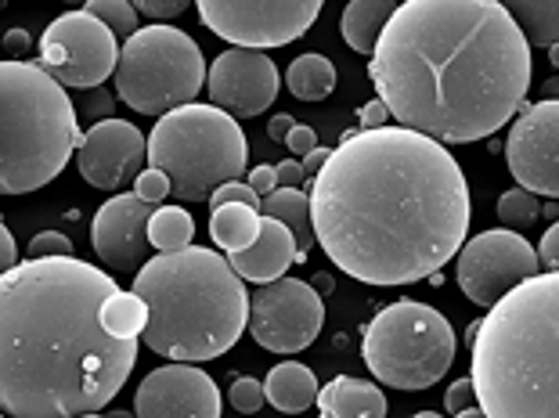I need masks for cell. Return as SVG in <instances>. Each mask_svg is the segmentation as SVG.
<instances>
[{"label":"cell","mask_w":559,"mask_h":418,"mask_svg":"<svg viewBox=\"0 0 559 418\" xmlns=\"http://www.w3.org/2000/svg\"><path fill=\"white\" fill-rule=\"evenodd\" d=\"M469 206L459 159L412 127L347 130L311 181L318 246L365 285H412L455 260Z\"/></svg>","instance_id":"obj_1"},{"label":"cell","mask_w":559,"mask_h":418,"mask_svg":"<svg viewBox=\"0 0 559 418\" xmlns=\"http://www.w3.org/2000/svg\"><path fill=\"white\" fill-rule=\"evenodd\" d=\"M531 76V44L498 0H404L368 58L397 123L444 145L498 134Z\"/></svg>","instance_id":"obj_2"},{"label":"cell","mask_w":559,"mask_h":418,"mask_svg":"<svg viewBox=\"0 0 559 418\" xmlns=\"http://www.w3.org/2000/svg\"><path fill=\"white\" fill-rule=\"evenodd\" d=\"M120 289L76 256H40L0 278V408L15 418L98 415L138 365V336L105 329Z\"/></svg>","instance_id":"obj_3"},{"label":"cell","mask_w":559,"mask_h":418,"mask_svg":"<svg viewBox=\"0 0 559 418\" xmlns=\"http://www.w3.org/2000/svg\"><path fill=\"white\" fill-rule=\"evenodd\" d=\"M469 350L484 415L559 418V271L509 289Z\"/></svg>","instance_id":"obj_4"},{"label":"cell","mask_w":559,"mask_h":418,"mask_svg":"<svg viewBox=\"0 0 559 418\" xmlns=\"http://www.w3.org/2000/svg\"><path fill=\"white\" fill-rule=\"evenodd\" d=\"M228 256L202 246L159 253L138 271L134 292L148 303L141 339L170 361H213L249 329V296Z\"/></svg>","instance_id":"obj_5"},{"label":"cell","mask_w":559,"mask_h":418,"mask_svg":"<svg viewBox=\"0 0 559 418\" xmlns=\"http://www.w3.org/2000/svg\"><path fill=\"white\" fill-rule=\"evenodd\" d=\"M76 105L40 62L0 65V191L29 195L51 184L80 148Z\"/></svg>","instance_id":"obj_6"},{"label":"cell","mask_w":559,"mask_h":418,"mask_svg":"<svg viewBox=\"0 0 559 418\" xmlns=\"http://www.w3.org/2000/svg\"><path fill=\"white\" fill-rule=\"evenodd\" d=\"M148 163L170 177L181 202H206L249 163V141L239 119L217 105H181L156 119L148 134Z\"/></svg>","instance_id":"obj_7"},{"label":"cell","mask_w":559,"mask_h":418,"mask_svg":"<svg viewBox=\"0 0 559 418\" xmlns=\"http://www.w3.org/2000/svg\"><path fill=\"white\" fill-rule=\"evenodd\" d=\"M455 329L430 303L397 300L365 325L361 357L379 382L415 393L430 390L455 365Z\"/></svg>","instance_id":"obj_8"},{"label":"cell","mask_w":559,"mask_h":418,"mask_svg":"<svg viewBox=\"0 0 559 418\" xmlns=\"http://www.w3.org/2000/svg\"><path fill=\"white\" fill-rule=\"evenodd\" d=\"M210 69L202 62L199 44L185 29L152 22L138 29L120 47V65L112 83L116 98L127 101L141 116H166L181 105H192L206 87Z\"/></svg>","instance_id":"obj_9"},{"label":"cell","mask_w":559,"mask_h":418,"mask_svg":"<svg viewBox=\"0 0 559 418\" xmlns=\"http://www.w3.org/2000/svg\"><path fill=\"white\" fill-rule=\"evenodd\" d=\"M213 37L235 47H285L314 26L325 0H195Z\"/></svg>","instance_id":"obj_10"},{"label":"cell","mask_w":559,"mask_h":418,"mask_svg":"<svg viewBox=\"0 0 559 418\" xmlns=\"http://www.w3.org/2000/svg\"><path fill=\"white\" fill-rule=\"evenodd\" d=\"M40 65L58 83L76 91L102 87L120 65V44L109 22L91 11H66L40 37Z\"/></svg>","instance_id":"obj_11"},{"label":"cell","mask_w":559,"mask_h":418,"mask_svg":"<svg viewBox=\"0 0 559 418\" xmlns=\"http://www.w3.org/2000/svg\"><path fill=\"white\" fill-rule=\"evenodd\" d=\"M325 321V303L314 285L300 278H275L249 300V336L271 354L307 350Z\"/></svg>","instance_id":"obj_12"},{"label":"cell","mask_w":559,"mask_h":418,"mask_svg":"<svg viewBox=\"0 0 559 418\" xmlns=\"http://www.w3.org/2000/svg\"><path fill=\"white\" fill-rule=\"evenodd\" d=\"M542 256L538 249L516 231H480L473 235L466 246L459 249V289L469 296L473 303L491 310L509 289H516L520 282H527L531 274H538Z\"/></svg>","instance_id":"obj_13"},{"label":"cell","mask_w":559,"mask_h":418,"mask_svg":"<svg viewBox=\"0 0 559 418\" xmlns=\"http://www.w3.org/2000/svg\"><path fill=\"white\" fill-rule=\"evenodd\" d=\"M506 159L520 188L559 199V101L520 105V119L506 141Z\"/></svg>","instance_id":"obj_14"},{"label":"cell","mask_w":559,"mask_h":418,"mask_svg":"<svg viewBox=\"0 0 559 418\" xmlns=\"http://www.w3.org/2000/svg\"><path fill=\"white\" fill-rule=\"evenodd\" d=\"M278 69L275 58L257 51V47H231L213 58L206 91L217 109L231 116H260L278 98Z\"/></svg>","instance_id":"obj_15"},{"label":"cell","mask_w":559,"mask_h":418,"mask_svg":"<svg viewBox=\"0 0 559 418\" xmlns=\"http://www.w3.org/2000/svg\"><path fill=\"white\" fill-rule=\"evenodd\" d=\"M156 206L145 202L138 191L112 195L91 220V246L109 271H141L152 260L148 220Z\"/></svg>","instance_id":"obj_16"},{"label":"cell","mask_w":559,"mask_h":418,"mask_svg":"<svg viewBox=\"0 0 559 418\" xmlns=\"http://www.w3.org/2000/svg\"><path fill=\"white\" fill-rule=\"evenodd\" d=\"M148 138L127 119H102L91 130H83L76 148V170L91 188L116 191L130 177L145 170Z\"/></svg>","instance_id":"obj_17"},{"label":"cell","mask_w":559,"mask_h":418,"mask_svg":"<svg viewBox=\"0 0 559 418\" xmlns=\"http://www.w3.org/2000/svg\"><path fill=\"white\" fill-rule=\"evenodd\" d=\"M141 418H221V390L192 361H174L141 379L134 393Z\"/></svg>","instance_id":"obj_18"},{"label":"cell","mask_w":559,"mask_h":418,"mask_svg":"<svg viewBox=\"0 0 559 418\" xmlns=\"http://www.w3.org/2000/svg\"><path fill=\"white\" fill-rule=\"evenodd\" d=\"M296 256H300L296 235L285 228L278 217H267V213H264V220H260L257 242L239 249V253H228L235 271H239L246 282H257V285L285 278V271L296 264Z\"/></svg>","instance_id":"obj_19"},{"label":"cell","mask_w":559,"mask_h":418,"mask_svg":"<svg viewBox=\"0 0 559 418\" xmlns=\"http://www.w3.org/2000/svg\"><path fill=\"white\" fill-rule=\"evenodd\" d=\"M318 411L325 418H386L390 404L383 390L365 379L336 375L329 386L318 390Z\"/></svg>","instance_id":"obj_20"},{"label":"cell","mask_w":559,"mask_h":418,"mask_svg":"<svg viewBox=\"0 0 559 418\" xmlns=\"http://www.w3.org/2000/svg\"><path fill=\"white\" fill-rule=\"evenodd\" d=\"M271 408H278L285 415H300L311 404H318V379L311 368H304L300 361H282L278 368H271L264 379Z\"/></svg>","instance_id":"obj_21"},{"label":"cell","mask_w":559,"mask_h":418,"mask_svg":"<svg viewBox=\"0 0 559 418\" xmlns=\"http://www.w3.org/2000/svg\"><path fill=\"white\" fill-rule=\"evenodd\" d=\"M394 11H397V0H350L340 19L343 40H347V47H354L358 55L372 58L376 44L383 37V29Z\"/></svg>","instance_id":"obj_22"},{"label":"cell","mask_w":559,"mask_h":418,"mask_svg":"<svg viewBox=\"0 0 559 418\" xmlns=\"http://www.w3.org/2000/svg\"><path fill=\"white\" fill-rule=\"evenodd\" d=\"M260 213H267V217H278L285 228L296 235V246H300V256H296V264H304L307 249L318 246L314 217H311V195H304V188H275L271 195H264V202H260Z\"/></svg>","instance_id":"obj_23"},{"label":"cell","mask_w":559,"mask_h":418,"mask_svg":"<svg viewBox=\"0 0 559 418\" xmlns=\"http://www.w3.org/2000/svg\"><path fill=\"white\" fill-rule=\"evenodd\" d=\"M260 220L264 213L246 202H228V206H213L210 213V238L224 253H239V249L253 246L260 235Z\"/></svg>","instance_id":"obj_24"},{"label":"cell","mask_w":559,"mask_h":418,"mask_svg":"<svg viewBox=\"0 0 559 418\" xmlns=\"http://www.w3.org/2000/svg\"><path fill=\"white\" fill-rule=\"evenodd\" d=\"M531 47L559 44V0H502Z\"/></svg>","instance_id":"obj_25"},{"label":"cell","mask_w":559,"mask_h":418,"mask_svg":"<svg viewBox=\"0 0 559 418\" xmlns=\"http://www.w3.org/2000/svg\"><path fill=\"white\" fill-rule=\"evenodd\" d=\"M285 87L300 101H321L336 91V65L325 55H300L285 73Z\"/></svg>","instance_id":"obj_26"},{"label":"cell","mask_w":559,"mask_h":418,"mask_svg":"<svg viewBox=\"0 0 559 418\" xmlns=\"http://www.w3.org/2000/svg\"><path fill=\"white\" fill-rule=\"evenodd\" d=\"M102 321H105V329H109L112 336L134 339L148 325V303L141 300L134 289H130V292L116 289L109 300H105V307H102Z\"/></svg>","instance_id":"obj_27"},{"label":"cell","mask_w":559,"mask_h":418,"mask_svg":"<svg viewBox=\"0 0 559 418\" xmlns=\"http://www.w3.org/2000/svg\"><path fill=\"white\" fill-rule=\"evenodd\" d=\"M192 235H195V220L185 206H163V210L152 213L148 238L159 253H174V249L192 246Z\"/></svg>","instance_id":"obj_28"},{"label":"cell","mask_w":559,"mask_h":418,"mask_svg":"<svg viewBox=\"0 0 559 418\" xmlns=\"http://www.w3.org/2000/svg\"><path fill=\"white\" fill-rule=\"evenodd\" d=\"M83 11H91V15H98L102 22H109V29L123 40H130L141 29L138 26V8L130 4V0H87Z\"/></svg>","instance_id":"obj_29"},{"label":"cell","mask_w":559,"mask_h":418,"mask_svg":"<svg viewBox=\"0 0 559 418\" xmlns=\"http://www.w3.org/2000/svg\"><path fill=\"white\" fill-rule=\"evenodd\" d=\"M498 220L506 228H531L538 220V199H534V191L527 188L502 191V199H498Z\"/></svg>","instance_id":"obj_30"},{"label":"cell","mask_w":559,"mask_h":418,"mask_svg":"<svg viewBox=\"0 0 559 418\" xmlns=\"http://www.w3.org/2000/svg\"><path fill=\"white\" fill-rule=\"evenodd\" d=\"M264 401H267V390H264V382H257V379H235L231 382V390H228V404L239 415H253L264 408Z\"/></svg>","instance_id":"obj_31"},{"label":"cell","mask_w":559,"mask_h":418,"mask_svg":"<svg viewBox=\"0 0 559 418\" xmlns=\"http://www.w3.org/2000/svg\"><path fill=\"white\" fill-rule=\"evenodd\" d=\"M134 191L145 202H152V206H156V202H163L166 195H174V184H170V177L159 170V166H148V170H141L134 177Z\"/></svg>","instance_id":"obj_32"},{"label":"cell","mask_w":559,"mask_h":418,"mask_svg":"<svg viewBox=\"0 0 559 418\" xmlns=\"http://www.w3.org/2000/svg\"><path fill=\"white\" fill-rule=\"evenodd\" d=\"M112 109H116V98L105 87H91V91H80L76 98V112L94 119V123H102V119H112Z\"/></svg>","instance_id":"obj_33"},{"label":"cell","mask_w":559,"mask_h":418,"mask_svg":"<svg viewBox=\"0 0 559 418\" xmlns=\"http://www.w3.org/2000/svg\"><path fill=\"white\" fill-rule=\"evenodd\" d=\"M29 256L33 260H40V256H73V238L62 235V231H40L29 242Z\"/></svg>","instance_id":"obj_34"},{"label":"cell","mask_w":559,"mask_h":418,"mask_svg":"<svg viewBox=\"0 0 559 418\" xmlns=\"http://www.w3.org/2000/svg\"><path fill=\"white\" fill-rule=\"evenodd\" d=\"M473 404H477V382L469 379H459V382H451L448 386V397H444V408L451 415H466Z\"/></svg>","instance_id":"obj_35"},{"label":"cell","mask_w":559,"mask_h":418,"mask_svg":"<svg viewBox=\"0 0 559 418\" xmlns=\"http://www.w3.org/2000/svg\"><path fill=\"white\" fill-rule=\"evenodd\" d=\"M210 199H213V206H228V202H246V206H257V210H260V202H264V199L257 195V188H253V184H242V181L221 184Z\"/></svg>","instance_id":"obj_36"},{"label":"cell","mask_w":559,"mask_h":418,"mask_svg":"<svg viewBox=\"0 0 559 418\" xmlns=\"http://www.w3.org/2000/svg\"><path fill=\"white\" fill-rule=\"evenodd\" d=\"M141 15H148L152 22H166V19H177L181 11L192 4V0H130Z\"/></svg>","instance_id":"obj_37"},{"label":"cell","mask_w":559,"mask_h":418,"mask_svg":"<svg viewBox=\"0 0 559 418\" xmlns=\"http://www.w3.org/2000/svg\"><path fill=\"white\" fill-rule=\"evenodd\" d=\"M285 148L293 152V159H304V155H311L314 148H318V134L311 127H300L296 123L293 130H289V138H285Z\"/></svg>","instance_id":"obj_38"},{"label":"cell","mask_w":559,"mask_h":418,"mask_svg":"<svg viewBox=\"0 0 559 418\" xmlns=\"http://www.w3.org/2000/svg\"><path fill=\"white\" fill-rule=\"evenodd\" d=\"M538 256H542V267H549V271H559V220L552 224L549 231L542 235Z\"/></svg>","instance_id":"obj_39"},{"label":"cell","mask_w":559,"mask_h":418,"mask_svg":"<svg viewBox=\"0 0 559 418\" xmlns=\"http://www.w3.org/2000/svg\"><path fill=\"white\" fill-rule=\"evenodd\" d=\"M394 116L390 112V105L383 98H376V101H368L365 109H361V130H379V127H386V119Z\"/></svg>","instance_id":"obj_40"},{"label":"cell","mask_w":559,"mask_h":418,"mask_svg":"<svg viewBox=\"0 0 559 418\" xmlns=\"http://www.w3.org/2000/svg\"><path fill=\"white\" fill-rule=\"evenodd\" d=\"M278 170V188H304V163L300 159H285L275 166Z\"/></svg>","instance_id":"obj_41"},{"label":"cell","mask_w":559,"mask_h":418,"mask_svg":"<svg viewBox=\"0 0 559 418\" xmlns=\"http://www.w3.org/2000/svg\"><path fill=\"white\" fill-rule=\"evenodd\" d=\"M249 184H253L257 195L264 199V195H271V191L278 188V170H275V166H257V170L249 174Z\"/></svg>","instance_id":"obj_42"},{"label":"cell","mask_w":559,"mask_h":418,"mask_svg":"<svg viewBox=\"0 0 559 418\" xmlns=\"http://www.w3.org/2000/svg\"><path fill=\"white\" fill-rule=\"evenodd\" d=\"M19 264V253H15V238H11L8 224H0V271H11Z\"/></svg>","instance_id":"obj_43"},{"label":"cell","mask_w":559,"mask_h":418,"mask_svg":"<svg viewBox=\"0 0 559 418\" xmlns=\"http://www.w3.org/2000/svg\"><path fill=\"white\" fill-rule=\"evenodd\" d=\"M29 33L26 29H8V37H4V51H8V58H22L29 51Z\"/></svg>","instance_id":"obj_44"},{"label":"cell","mask_w":559,"mask_h":418,"mask_svg":"<svg viewBox=\"0 0 559 418\" xmlns=\"http://www.w3.org/2000/svg\"><path fill=\"white\" fill-rule=\"evenodd\" d=\"M293 127H296V119H293V116H285V112L271 116L267 138H271V141H278V145H285V138H289V130H293Z\"/></svg>","instance_id":"obj_45"},{"label":"cell","mask_w":559,"mask_h":418,"mask_svg":"<svg viewBox=\"0 0 559 418\" xmlns=\"http://www.w3.org/2000/svg\"><path fill=\"white\" fill-rule=\"evenodd\" d=\"M329 155H332L329 148H314L311 155H304V159H300V163H304V174L311 177V181H314V177L321 174V166L329 163Z\"/></svg>","instance_id":"obj_46"},{"label":"cell","mask_w":559,"mask_h":418,"mask_svg":"<svg viewBox=\"0 0 559 418\" xmlns=\"http://www.w3.org/2000/svg\"><path fill=\"white\" fill-rule=\"evenodd\" d=\"M542 101H559V76L545 80V87H542Z\"/></svg>","instance_id":"obj_47"},{"label":"cell","mask_w":559,"mask_h":418,"mask_svg":"<svg viewBox=\"0 0 559 418\" xmlns=\"http://www.w3.org/2000/svg\"><path fill=\"white\" fill-rule=\"evenodd\" d=\"M314 289H318L321 296H332V289H336V282H332L329 274H318V278H314Z\"/></svg>","instance_id":"obj_48"},{"label":"cell","mask_w":559,"mask_h":418,"mask_svg":"<svg viewBox=\"0 0 559 418\" xmlns=\"http://www.w3.org/2000/svg\"><path fill=\"white\" fill-rule=\"evenodd\" d=\"M480 325H484V318H477V321H473V325L466 329V343H469V346L477 343V336H480Z\"/></svg>","instance_id":"obj_49"},{"label":"cell","mask_w":559,"mask_h":418,"mask_svg":"<svg viewBox=\"0 0 559 418\" xmlns=\"http://www.w3.org/2000/svg\"><path fill=\"white\" fill-rule=\"evenodd\" d=\"M549 62H552V69H559V44L549 47Z\"/></svg>","instance_id":"obj_50"},{"label":"cell","mask_w":559,"mask_h":418,"mask_svg":"<svg viewBox=\"0 0 559 418\" xmlns=\"http://www.w3.org/2000/svg\"><path fill=\"white\" fill-rule=\"evenodd\" d=\"M66 4H87V0H66Z\"/></svg>","instance_id":"obj_51"}]
</instances>
